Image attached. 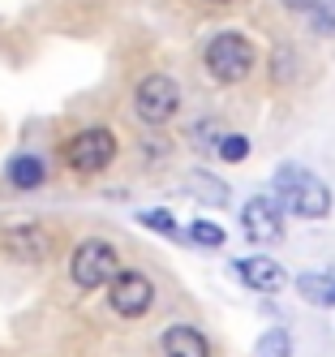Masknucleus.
Wrapping results in <instances>:
<instances>
[{
    "mask_svg": "<svg viewBox=\"0 0 335 357\" xmlns=\"http://www.w3.org/2000/svg\"><path fill=\"white\" fill-rule=\"evenodd\" d=\"M279 5H283V9H293V13H314L322 0H279Z\"/></svg>",
    "mask_w": 335,
    "mask_h": 357,
    "instance_id": "obj_20",
    "label": "nucleus"
},
{
    "mask_svg": "<svg viewBox=\"0 0 335 357\" xmlns=\"http://www.w3.org/2000/svg\"><path fill=\"white\" fill-rule=\"evenodd\" d=\"M275 198L283 202V211H293L301 220H322L331 211V190L301 164H283L275 172Z\"/></svg>",
    "mask_w": 335,
    "mask_h": 357,
    "instance_id": "obj_1",
    "label": "nucleus"
},
{
    "mask_svg": "<svg viewBox=\"0 0 335 357\" xmlns=\"http://www.w3.org/2000/svg\"><path fill=\"white\" fill-rule=\"evenodd\" d=\"M215 5H224V0H215Z\"/></svg>",
    "mask_w": 335,
    "mask_h": 357,
    "instance_id": "obj_21",
    "label": "nucleus"
},
{
    "mask_svg": "<svg viewBox=\"0 0 335 357\" xmlns=\"http://www.w3.org/2000/svg\"><path fill=\"white\" fill-rule=\"evenodd\" d=\"M52 233L47 228H39V224H17V228H9L5 233V250L13 254L17 263H43L47 254H52Z\"/></svg>",
    "mask_w": 335,
    "mask_h": 357,
    "instance_id": "obj_8",
    "label": "nucleus"
},
{
    "mask_svg": "<svg viewBox=\"0 0 335 357\" xmlns=\"http://www.w3.org/2000/svg\"><path fill=\"white\" fill-rule=\"evenodd\" d=\"M202 61H206V73H211L215 82H241V78H249L258 52H254V43L245 35L224 31V35H215L211 43H206Z\"/></svg>",
    "mask_w": 335,
    "mask_h": 357,
    "instance_id": "obj_2",
    "label": "nucleus"
},
{
    "mask_svg": "<svg viewBox=\"0 0 335 357\" xmlns=\"http://www.w3.org/2000/svg\"><path fill=\"white\" fill-rule=\"evenodd\" d=\"M180 108V86L168 78V73H146V78L134 86V112L146 125H164L172 121Z\"/></svg>",
    "mask_w": 335,
    "mask_h": 357,
    "instance_id": "obj_4",
    "label": "nucleus"
},
{
    "mask_svg": "<svg viewBox=\"0 0 335 357\" xmlns=\"http://www.w3.org/2000/svg\"><path fill=\"white\" fill-rule=\"evenodd\" d=\"M185 190H194V198L211 202V207H224V202H228V185L219 181V176H211V172H189Z\"/></svg>",
    "mask_w": 335,
    "mask_h": 357,
    "instance_id": "obj_13",
    "label": "nucleus"
},
{
    "mask_svg": "<svg viewBox=\"0 0 335 357\" xmlns=\"http://www.w3.org/2000/svg\"><path fill=\"white\" fill-rule=\"evenodd\" d=\"M215 155H219V160H228V164H241V160L249 155V138H245V134H224Z\"/></svg>",
    "mask_w": 335,
    "mask_h": 357,
    "instance_id": "obj_16",
    "label": "nucleus"
},
{
    "mask_svg": "<svg viewBox=\"0 0 335 357\" xmlns=\"http://www.w3.org/2000/svg\"><path fill=\"white\" fill-rule=\"evenodd\" d=\"M224 237H228V233H224L215 220H194V224H189V241L202 245V250H219Z\"/></svg>",
    "mask_w": 335,
    "mask_h": 357,
    "instance_id": "obj_15",
    "label": "nucleus"
},
{
    "mask_svg": "<svg viewBox=\"0 0 335 357\" xmlns=\"http://www.w3.org/2000/svg\"><path fill=\"white\" fill-rule=\"evenodd\" d=\"M219 138H224V134L215 130V121H198V125H194V142H198L202 151H219Z\"/></svg>",
    "mask_w": 335,
    "mask_h": 357,
    "instance_id": "obj_19",
    "label": "nucleus"
},
{
    "mask_svg": "<svg viewBox=\"0 0 335 357\" xmlns=\"http://www.w3.org/2000/svg\"><path fill=\"white\" fill-rule=\"evenodd\" d=\"M297 289L314 305H335V271H309V275L297 280Z\"/></svg>",
    "mask_w": 335,
    "mask_h": 357,
    "instance_id": "obj_11",
    "label": "nucleus"
},
{
    "mask_svg": "<svg viewBox=\"0 0 335 357\" xmlns=\"http://www.w3.org/2000/svg\"><path fill=\"white\" fill-rule=\"evenodd\" d=\"M43 176H47V168H43L39 155H17V160L9 164V185H17V190H35V185H43Z\"/></svg>",
    "mask_w": 335,
    "mask_h": 357,
    "instance_id": "obj_12",
    "label": "nucleus"
},
{
    "mask_svg": "<svg viewBox=\"0 0 335 357\" xmlns=\"http://www.w3.org/2000/svg\"><path fill=\"white\" fill-rule=\"evenodd\" d=\"M241 228H245V237L258 241V245H271L283 237V202L275 194H258L249 198L245 207H241Z\"/></svg>",
    "mask_w": 335,
    "mask_h": 357,
    "instance_id": "obj_6",
    "label": "nucleus"
},
{
    "mask_svg": "<svg viewBox=\"0 0 335 357\" xmlns=\"http://www.w3.org/2000/svg\"><path fill=\"white\" fill-rule=\"evenodd\" d=\"M237 275L245 280V284L254 293H279L283 289V267L275 259H263V254H249V259H237Z\"/></svg>",
    "mask_w": 335,
    "mask_h": 357,
    "instance_id": "obj_9",
    "label": "nucleus"
},
{
    "mask_svg": "<svg viewBox=\"0 0 335 357\" xmlns=\"http://www.w3.org/2000/svg\"><path fill=\"white\" fill-rule=\"evenodd\" d=\"M116 160V138L112 130H82V134H73L65 142V164L73 172H99V168H108Z\"/></svg>",
    "mask_w": 335,
    "mask_h": 357,
    "instance_id": "obj_5",
    "label": "nucleus"
},
{
    "mask_svg": "<svg viewBox=\"0 0 335 357\" xmlns=\"http://www.w3.org/2000/svg\"><path fill=\"white\" fill-rule=\"evenodd\" d=\"M314 31L322 39H335V0H322V5L314 9Z\"/></svg>",
    "mask_w": 335,
    "mask_h": 357,
    "instance_id": "obj_17",
    "label": "nucleus"
},
{
    "mask_svg": "<svg viewBox=\"0 0 335 357\" xmlns=\"http://www.w3.org/2000/svg\"><path fill=\"white\" fill-rule=\"evenodd\" d=\"M116 271H120V254L112 241L91 237L69 254V280L77 289H103V284H112Z\"/></svg>",
    "mask_w": 335,
    "mask_h": 357,
    "instance_id": "obj_3",
    "label": "nucleus"
},
{
    "mask_svg": "<svg viewBox=\"0 0 335 357\" xmlns=\"http://www.w3.org/2000/svg\"><path fill=\"white\" fill-rule=\"evenodd\" d=\"M138 220H142L146 228H155V233H164V237H176V233H180V228H176V220H172L168 211H142Z\"/></svg>",
    "mask_w": 335,
    "mask_h": 357,
    "instance_id": "obj_18",
    "label": "nucleus"
},
{
    "mask_svg": "<svg viewBox=\"0 0 335 357\" xmlns=\"http://www.w3.org/2000/svg\"><path fill=\"white\" fill-rule=\"evenodd\" d=\"M108 301L120 319H142L155 305V284L142 271H116L112 284H108Z\"/></svg>",
    "mask_w": 335,
    "mask_h": 357,
    "instance_id": "obj_7",
    "label": "nucleus"
},
{
    "mask_svg": "<svg viewBox=\"0 0 335 357\" xmlns=\"http://www.w3.org/2000/svg\"><path fill=\"white\" fill-rule=\"evenodd\" d=\"M254 357H293V336H288L283 327L263 331V336H258V344H254Z\"/></svg>",
    "mask_w": 335,
    "mask_h": 357,
    "instance_id": "obj_14",
    "label": "nucleus"
},
{
    "mask_svg": "<svg viewBox=\"0 0 335 357\" xmlns=\"http://www.w3.org/2000/svg\"><path fill=\"white\" fill-rule=\"evenodd\" d=\"M164 357H211V344L194 323H172L164 331Z\"/></svg>",
    "mask_w": 335,
    "mask_h": 357,
    "instance_id": "obj_10",
    "label": "nucleus"
}]
</instances>
